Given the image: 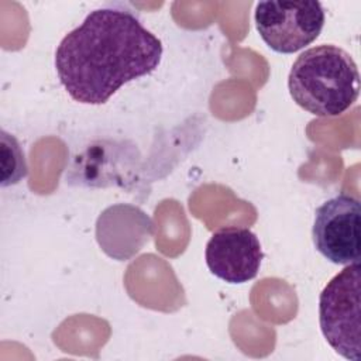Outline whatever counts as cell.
<instances>
[{
    "label": "cell",
    "mask_w": 361,
    "mask_h": 361,
    "mask_svg": "<svg viewBox=\"0 0 361 361\" xmlns=\"http://www.w3.org/2000/svg\"><path fill=\"white\" fill-rule=\"evenodd\" d=\"M361 265H345L319 296L320 330L330 347L350 361L361 360Z\"/></svg>",
    "instance_id": "cell-3"
},
{
    "label": "cell",
    "mask_w": 361,
    "mask_h": 361,
    "mask_svg": "<svg viewBox=\"0 0 361 361\" xmlns=\"http://www.w3.org/2000/svg\"><path fill=\"white\" fill-rule=\"evenodd\" d=\"M288 89L293 102L319 117H336L360 94V72L353 56L333 44L302 52L293 62Z\"/></svg>",
    "instance_id": "cell-2"
},
{
    "label": "cell",
    "mask_w": 361,
    "mask_h": 361,
    "mask_svg": "<svg viewBox=\"0 0 361 361\" xmlns=\"http://www.w3.org/2000/svg\"><path fill=\"white\" fill-rule=\"evenodd\" d=\"M162 42L130 11H90L55 51V69L68 94L83 104L106 103L123 85L152 73Z\"/></svg>",
    "instance_id": "cell-1"
},
{
    "label": "cell",
    "mask_w": 361,
    "mask_h": 361,
    "mask_svg": "<svg viewBox=\"0 0 361 361\" xmlns=\"http://www.w3.org/2000/svg\"><path fill=\"white\" fill-rule=\"evenodd\" d=\"M262 258L258 237L250 228L237 226L213 233L204 251L209 271L227 283H245L254 279Z\"/></svg>",
    "instance_id": "cell-6"
},
{
    "label": "cell",
    "mask_w": 361,
    "mask_h": 361,
    "mask_svg": "<svg viewBox=\"0 0 361 361\" xmlns=\"http://www.w3.org/2000/svg\"><path fill=\"white\" fill-rule=\"evenodd\" d=\"M312 238L316 250L330 262L350 265L361 258V203L341 193L314 212Z\"/></svg>",
    "instance_id": "cell-5"
},
{
    "label": "cell",
    "mask_w": 361,
    "mask_h": 361,
    "mask_svg": "<svg viewBox=\"0 0 361 361\" xmlns=\"http://www.w3.org/2000/svg\"><path fill=\"white\" fill-rule=\"evenodd\" d=\"M254 21L262 41L278 54H293L310 45L324 25L319 1H259Z\"/></svg>",
    "instance_id": "cell-4"
},
{
    "label": "cell",
    "mask_w": 361,
    "mask_h": 361,
    "mask_svg": "<svg viewBox=\"0 0 361 361\" xmlns=\"http://www.w3.org/2000/svg\"><path fill=\"white\" fill-rule=\"evenodd\" d=\"M27 172L25 157L18 141L1 130V186L18 183L27 176Z\"/></svg>",
    "instance_id": "cell-7"
}]
</instances>
